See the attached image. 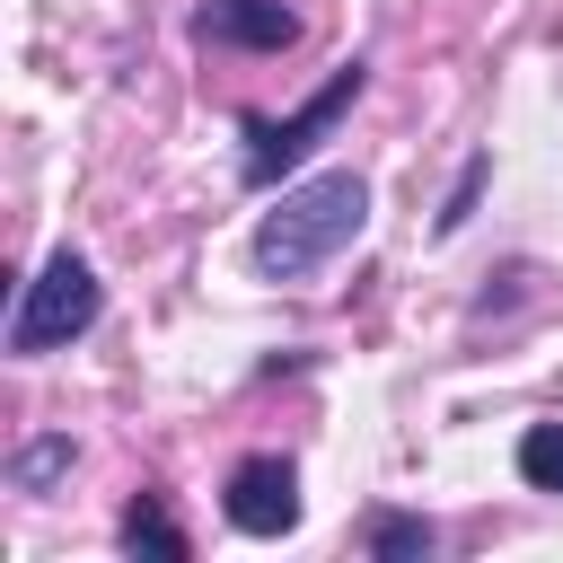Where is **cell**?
<instances>
[{
    "mask_svg": "<svg viewBox=\"0 0 563 563\" xmlns=\"http://www.w3.org/2000/svg\"><path fill=\"white\" fill-rule=\"evenodd\" d=\"M519 475L537 493H563V422H528L519 431Z\"/></svg>",
    "mask_w": 563,
    "mask_h": 563,
    "instance_id": "obj_8",
    "label": "cell"
},
{
    "mask_svg": "<svg viewBox=\"0 0 563 563\" xmlns=\"http://www.w3.org/2000/svg\"><path fill=\"white\" fill-rule=\"evenodd\" d=\"M123 545H132V554H167V563H185V528L158 510V493H141V501L123 510Z\"/></svg>",
    "mask_w": 563,
    "mask_h": 563,
    "instance_id": "obj_6",
    "label": "cell"
},
{
    "mask_svg": "<svg viewBox=\"0 0 563 563\" xmlns=\"http://www.w3.org/2000/svg\"><path fill=\"white\" fill-rule=\"evenodd\" d=\"M220 510H229L238 537H290V528H299V466H290V457H246V466L229 475Z\"/></svg>",
    "mask_w": 563,
    "mask_h": 563,
    "instance_id": "obj_4",
    "label": "cell"
},
{
    "mask_svg": "<svg viewBox=\"0 0 563 563\" xmlns=\"http://www.w3.org/2000/svg\"><path fill=\"white\" fill-rule=\"evenodd\" d=\"M361 88H369V70H361V62H343V70H334L299 114H282V123H273V114H255V123H246V158H238V167H246V185H273L282 167H299V158L343 123V106H352Z\"/></svg>",
    "mask_w": 563,
    "mask_h": 563,
    "instance_id": "obj_3",
    "label": "cell"
},
{
    "mask_svg": "<svg viewBox=\"0 0 563 563\" xmlns=\"http://www.w3.org/2000/svg\"><path fill=\"white\" fill-rule=\"evenodd\" d=\"M440 537H431V519H405V510H387V519H369V554L378 563H422Z\"/></svg>",
    "mask_w": 563,
    "mask_h": 563,
    "instance_id": "obj_7",
    "label": "cell"
},
{
    "mask_svg": "<svg viewBox=\"0 0 563 563\" xmlns=\"http://www.w3.org/2000/svg\"><path fill=\"white\" fill-rule=\"evenodd\" d=\"M202 35L211 44H246V53H282L299 35V18L282 0H202Z\"/></svg>",
    "mask_w": 563,
    "mask_h": 563,
    "instance_id": "obj_5",
    "label": "cell"
},
{
    "mask_svg": "<svg viewBox=\"0 0 563 563\" xmlns=\"http://www.w3.org/2000/svg\"><path fill=\"white\" fill-rule=\"evenodd\" d=\"M361 229H369V185H361L352 167H325V176L290 185V194L255 220V273H264V282H317Z\"/></svg>",
    "mask_w": 563,
    "mask_h": 563,
    "instance_id": "obj_1",
    "label": "cell"
},
{
    "mask_svg": "<svg viewBox=\"0 0 563 563\" xmlns=\"http://www.w3.org/2000/svg\"><path fill=\"white\" fill-rule=\"evenodd\" d=\"M97 299H106V290H97L88 255H70V246H62V255H44V273L26 282L18 317H9V352H26V361H35V352H62L70 334H88V325H97Z\"/></svg>",
    "mask_w": 563,
    "mask_h": 563,
    "instance_id": "obj_2",
    "label": "cell"
},
{
    "mask_svg": "<svg viewBox=\"0 0 563 563\" xmlns=\"http://www.w3.org/2000/svg\"><path fill=\"white\" fill-rule=\"evenodd\" d=\"M484 167H493V158H466V176H457V194H449V211H440V238L466 229V211H475V194H484Z\"/></svg>",
    "mask_w": 563,
    "mask_h": 563,
    "instance_id": "obj_10",
    "label": "cell"
},
{
    "mask_svg": "<svg viewBox=\"0 0 563 563\" xmlns=\"http://www.w3.org/2000/svg\"><path fill=\"white\" fill-rule=\"evenodd\" d=\"M62 466H70V440H62V431H53V440H26V449H18V484H26V493H44V484H53Z\"/></svg>",
    "mask_w": 563,
    "mask_h": 563,
    "instance_id": "obj_9",
    "label": "cell"
}]
</instances>
